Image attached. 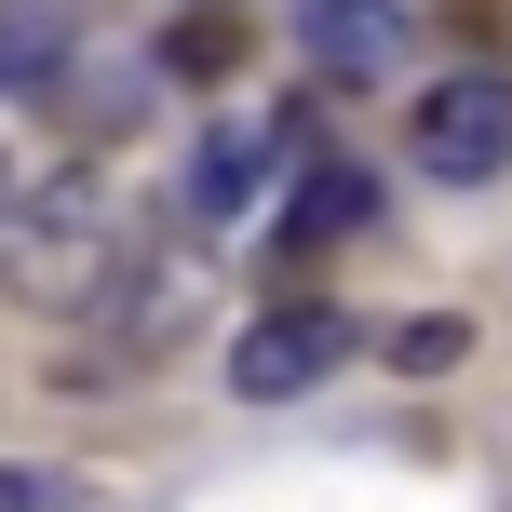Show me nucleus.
I'll list each match as a JSON object with an SVG mask.
<instances>
[{"label":"nucleus","instance_id":"f257e3e1","mask_svg":"<svg viewBox=\"0 0 512 512\" xmlns=\"http://www.w3.org/2000/svg\"><path fill=\"white\" fill-rule=\"evenodd\" d=\"M337 351H351V324H337L324 297H283V310H256V324L230 337V391L243 405H283V391H310Z\"/></svg>","mask_w":512,"mask_h":512},{"label":"nucleus","instance_id":"f03ea898","mask_svg":"<svg viewBox=\"0 0 512 512\" xmlns=\"http://www.w3.org/2000/svg\"><path fill=\"white\" fill-rule=\"evenodd\" d=\"M418 162H432L445 189H472V176H499L512 162V81H486V68H459L432 108H418Z\"/></svg>","mask_w":512,"mask_h":512},{"label":"nucleus","instance_id":"7ed1b4c3","mask_svg":"<svg viewBox=\"0 0 512 512\" xmlns=\"http://www.w3.org/2000/svg\"><path fill=\"white\" fill-rule=\"evenodd\" d=\"M297 41L324 81H391V54H405V14L391 0H297Z\"/></svg>","mask_w":512,"mask_h":512},{"label":"nucleus","instance_id":"20e7f679","mask_svg":"<svg viewBox=\"0 0 512 512\" xmlns=\"http://www.w3.org/2000/svg\"><path fill=\"white\" fill-rule=\"evenodd\" d=\"M68 41V0H0V81H41Z\"/></svg>","mask_w":512,"mask_h":512},{"label":"nucleus","instance_id":"39448f33","mask_svg":"<svg viewBox=\"0 0 512 512\" xmlns=\"http://www.w3.org/2000/svg\"><path fill=\"white\" fill-rule=\"evenodd\" d=\"M364 203H378V189H364L351 162H324V176L297 189V216H283V230H297V243H337V230H364Z\"/></svg>","mask_w":512,"mask_h":512},{"label":"nucleus","instance_id":"423d86ee","mask_svg":"<svg viewBox=\"0 0 512 512\" xmlns=\"http://www.w3.org/2000/svg\"><path fill=\"white\" fill-rule=\"evenodd\" d=\"M459 351H472V324H459V310H418V324H391V364H405V378H445Z\"/></svg>","mask_w":512,"mask_h":512},{"label":"nucleus","instance_id":"0eeeda50","mask_svg":"<svg viewBox=\"0 0 512 512\" xmlns=\"http://www.w3.org/2000/svg\"><path fill=\"white\" fill-rule=\"evenodd\" d=\"M176 68H189V81L243 68V27H230V14H189V27H176Z\"/></svg>","mask_w":512,"mask_h":512},{"label":"nucleus","instance_id":"6e6552de","mask_svg":"<svg viewBox=\"0 0 512 512\" xmlns=\"http://www.w3.org/2000/svg\"><path fill=\"white\" fill-rule=\"evenodd\" d=\"M243 176H256V149H243V135H216V149H203V176H189V203H203V216H230V203H243Z\"/></svg>","mask_w":512,"mask_h":512},{"label":"nucleus","instance_id":"1a4fd4ad","mask_svg":"<svg viewBox=\"0 0 512 512\" xmlns=\"http://www.w3.org/2000/svg\"><path fill=\"white\" fill-rule=\"evenodd\" d=\"M0 512H54V486L41 472H0Z\"/></svg>","mask_w":512,"mask_h":512}]
</instances>
